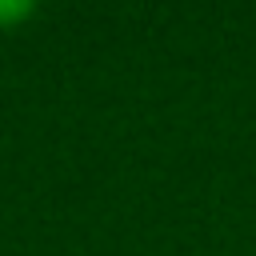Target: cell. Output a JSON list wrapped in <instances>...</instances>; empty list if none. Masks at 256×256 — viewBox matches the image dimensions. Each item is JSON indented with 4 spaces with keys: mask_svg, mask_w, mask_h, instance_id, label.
I'll use <instances>...</instances> for the list:
<instances>
[{
    "mask_svg": "<svg viewBox=\"0 0 256 256\" xmlns=\"http://www.w3.org/2000/svg\"><path fill=\"white\" fill-rule=\"evenodd\" d=\"M24 12H32V4H0V20H16V16H24Z\"/></svg>",
    "mask_w": 256,
    "mask_h": 256,
    "instance_id": "cell-1",
    "label": "cell"
}]
</instances>
